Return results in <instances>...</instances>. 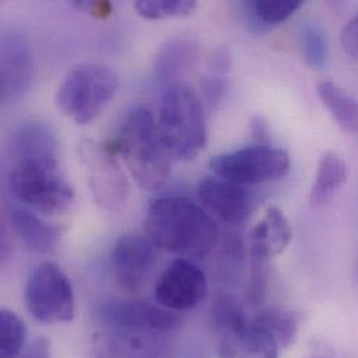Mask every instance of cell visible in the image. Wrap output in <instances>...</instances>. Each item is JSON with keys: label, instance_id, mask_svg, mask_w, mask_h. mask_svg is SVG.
<instances>
[{"label": "cell", "instance_id": "d6986e66", "mask_svg": "<svg viewBox=\"0 0 358 358\" xmlns=\"http://www.w3.org/2000/svg\"><path fill=\"white\" fill-rule=\"evenodd\" d=\"M349 178V169L342 157L335 152H327L321 157L317 175L310 192L313 208L327 206L345 185Z\"/></svg>", "mask_w": 358, "mask_h": 358}, {"label": "cell", "instance_id": "9a60e30c", "mask_svg": "<svg viewBox=\"0 0 358 358\" xmlns=\"http://www.w3.org/2000/svg\"><path fill=\"white\" fill-rule=\"evenodd\" d=\"M293 238V230L283 212L271 206L251 231V259L268 262L282 254Z\"/></svg>", "mask_w": 358, "mask_h": 358}, {"label": "cell", "instance_id": "277c9868", "mask_svg": "<svg viewBox=\"0 0 358 358\" xmlns=\"http://www.w3.org/2000/svg\"><path fill=\"white\" fill-rule=\"evenodd\" d=\"M212 321L217 334L219 358H279L276 341L248 317L241 304L229 293H216Z\"/></svg>", "mask_w": 358, "mask_h": 358}, {"label": "cell", "instance_id": "7c38bea8", "mask_svg": "<svg viewBox=\"0 0 358 358\" xmlns=\"http://www.w3.org/2000/svg\"><path fill=\"white\" fill-rule=\"evenodd\" d=\"M34 78V53L27 36L15 29L0 39V101L13 105L29 91Z\"/></svg>", "mask_w": 358, "mask_h": 358}, {"label": "cell", "instance_id": "4dcf8cb0", "mask_svg": "<svg viewBox=\"0 0 358 358\" xmlns=\"http://www.w3.org/2000/svg\"><path fill=\"white\" fill-rule=\"evenodd\" d=\"M15 358H52L50 352V343L45 338H36L29 343L28 348L24 349V352Z\"/></svg>", "mask_w": 358, "mask_h": 358}, {"label": "cell", "instance_id": "d4e9b609", "mask_svg": "<svg viewBox=\"0 0 358 358\" xmlns=\"http://www.w3.org/2000/svg\"><path fill=\"white\" fill-rule=\"evenodd\" d=\"M196 7L194 0H138L137 13L147 20H168L189 15Z\"/></svg>", "mask_w": 358, "mask_h": 358}, {"label": "cell", "instance_id": "7a4b0ae2", "mask_svg": "<svg viewBox=\"0 0 358 358\" xmlns=\"http://www.w3.org/2000/svg\"><path fill=\"white\" fill-rule=\"evenodd\" d=\"M120 154L130 175L145 191L162 188L171 178V157L159 138L154 115L147 108L130 110L110 144Z\"/></svg>", "mask_w": 358, "mask_h": 358}, {"label": "cell", "instance_id": "2e32d148", "mask_svg": "<svg viewBox=\"0 0 358 358\" xmlns=\"http://www.w3.org/2000/svg\"><path fill=\"white\" fill-rule=\"evenodd\" d=\"M199 56V45L188 38H172L157 52L154 74L166 88L180 84L181 78L194 69Z\"/></svg>", "mask_w": 358, "mask_h": 358}, {"label": "cell", "instance_id": "4fadbf2b", "mask_svg": "<svg viewBox=\"0 0 358 358\" xmlns=\"http://www.w3.org/2000/svg\"><path fill=\"white\" fill-rule=\"evenodd\" d=\"M110 262L119 286L130 293H138L157 264L155 245L148 237L133 233L123 234L112 248Z\"/></svg>", "mask_w": 358, "mask_h": 358}, {"label": "cell", "instance_id": "83f0119b", "mask_svg": "<svg viewBox=\"0 0 358 358\" xmlns=\"http://www.w3.org/2000/svg\"><path fill=\"white\" fill-rule=\"evenodd\" d=\"M206 64H208V69H209L210 74L223 77L230 71V69L233 66L231 53L226 48L215 49V50L210 52Z\"/></svg>", "mask_w": 358, "mask_h": 358}, {"label": "cell", "instance_id": "d6a6232c", "mask_svg": "<svg viewBox=\"0 0 358 358\" xmlns=\"http://www.w3.org/2000/svg\"><path fill=\"white\" fill-rule=\"evenodd\" d=\"M308 358H328V357H324V356H311V357Z\"/></svg>", "mask_w": 358, "mask_h": 358}, {"label": "cell", "instance_id": "ffe728a7", "mask_svg": "<svg viewBox=\"0 0 358 358\" xmlns=\"http://www.w3.org/2000/svg\"><path fill=\"white\" fill-rule=\"evenodd\" d=\"M317 95L343 131L357 133L358 101L355 96L329 80L318 83Z\"/></svg>", "mask_w": 358, "mask_h": 358}, {"label": "cell", "instance_id": "52a82bcc", "mask_svg": "<svg viewBox=\"0 0 358 358\" xmlns=\"http://www.w3.org/2000/svg\"><path fill=\"white\" fill-rule=\"evenodd\" d=\"M24 301L34 320L45 325L67 324L76 315V297L70 278L52 261L36 265L25 283Z\"/></svg>", "mask_w": 358, "mask_h": 358}, {"label": "cell", "instance_id": "1f68e13d", "mask_svg": "<svg viewBox=\"0 0 358 358\" xmlns=\"http://www.w3.org/2000/svg\"><path fill=\"white\" fill-rule=\"evenodd\" d=\"M71 4L80 10L88 11L90 14H92L98 18L110 15L112 8H113L109 1H73Z\"/></svg>", "mask_w": 358, "mask_h": 358}, {"label": "cell", "instance_id": "9c48e42d", "mask_svg": "<svg viewBox=\"0 0 358 358\" xmlns=\"http://www.w3.org/2000/svg\"><path fill=\"white\" fill-rule=\"evenodd\" d=\"M78 155L95 202L109 212L123 210L130 196V181L116 158L113 147L84 140L78 145Z\"/></svg>", "mask_w": 358, "mask_h": 358}, {"label": "cell", "instance_id": "8fae6325", "mask_svg": "<svg viewBox=\"0 0 358 358\" xmlns=\"http://www.w3.org/2000/svg\"><path fill=\"white\" fill-rule=\"evenodd\" d=\"M208 294L203 271L191 259L173 261L159 276L154 287L155 301L175 313L198 307Z\"/></svg>", "mask_w": 358, "mask_h": 358}, {"label": "cell", "instance_id": "5b68a950", "mask_svg": "<svg viewBox=\"0 0 358 358\" xmlns=\"http://www.w3.org/2000/svg\"><path fill=\"white\" fill-rule=\"evenodd\" d=\"M119 90L117 73L103 63H83L71 69L56 92V105L77 124L99 117Z\"/></svg>", "mask_w": 358, "mask_h": 358}, {"label": "cell", "instance_id": "f1b7e54d", "mask_svg": "<svg viewBox=\"0 0 358 358\" xmlns=\"http://www.w3.org/2000/svg\"><path fill=\"white\" fill-rule=\"evenodd\" d=\"M341 42L346 55L358 62V13L345 25Z\"/></svg>", "mask_w": 358, "mask_h": 358}, {"label": "cell", "instance_id": "f546056e", "mask_svg": "<svg viewBox=\"0 0 358 358\" xmlns=\"http://www.w3.org/2000/svg\"><path fill=\"white\" fill-rule=\"evenodd\" d=\"M250 136L255 145H269V127L262 116H254L250 122Z\"/></svg>", "mask_w": 358, "mask_h": 358}, {"label": "cell", "instance_id": "44dd1931", "mask_svg": "<svg viewBox=\"0 0 358 358\" xmlns=\"http://www.w3.org/2000/svg\"><path fill=\"white\" fill-rule=\"evenodd\" d=\"M248 22L255 31H265L290 18L301 6L299 0H252L243 4Z\"/></svg>", "mask_w": 358, "mask_h": 358}, {"label": "cell", "instance_id": "6da1fadb", "mask_svg": "<svg viewBox=\"0 0 358 358\" xmlns=\"http://www.w3.org/2000/svg\"><path fill=\"white\" fill-rule=\"evenodd\" d=\"M145 233L157 248L184 259L205 258L219 240L215 219L181 196H162L148 206Z\"/></svg>", "mask_w": 358, "mask_h": 358}, {"label": "cell", "instance_id": "603a6c76", "mask_svg": "<svg viewBox=\"0 0 358 358\" xmlns=\"http://www.w3.org/2000/svg\"><path fill=\"white\" fill-rule=\"evenodd\" d=\"M27 342V328L22 320L13 311H0V357H18Z\"/></svg>", "mask_w": 358, "mask_h": 358}, {"label": "cell", "instance_id": "ac0fdd59", "mask_svg": "<svg viewBox=\"0 0 358 358\" xmlns=\"http://www.w3.org/2000/svg\"><path fill=\"white\" fill-rule=\"evenodd\" d=\"M15 161L59 164V144L48 123L27 122L14 137Z\"/></svg>", "mask_w": 358, "mask_h": 358}, {"label": "cell", "instance_id": "e0dca14e", "mask_svg": "<svg viewBox=\"0 0 358 358\" xmlns=\"http://www.w3.org/2000/svg\"><path fill=\"white\" fill-rule=\"evenodd\" d=\"M10 222L15 236L34 254L52 252L63 236L60 226L45 222L28 208H13Z\"/></svg>", "mask_w": 358, "mask_h": 358}, {"label": "cell", "instance_id": "3957f363", "mask_svg": "<svg viewBox=\"0 0 358 358\" xmlns=\"http://www.w3.org/2000/svg\"><path fill=\"white\" fill-rule=\"evenodd\" d=\"M157 126L171 159L191 161L206 145L205 106L201 96L185 83L165 90Z\"/></svg>", "mask_w": 358, "mask_h": 358}, {"label": "cell", "instance_id": "836d02e7", "mask_svg": "<svg viewBox=\"0 0 358 358\" xmlns=\"http://www.w3.org/2000/svg\"><path fill=\"white\" fill-rule=\"evenodd\" d=\"M357 279H358V259H357Z\"/></svg>", "mask_w": 358, "mask_h": 358}, {"label": "cell", "instance_id": "7402d4cb", "mask_svg": "<svg viewBox=\"0 0 358 358\" xmlns=\"http://www.w3.org/2000/svg\"><path fill=\"white\" fill-rule=\"evenodd\" d=\"M252 320L276 341L280 349H287L293 345L299 335V317L289 310L278 307L265 308L257 313Z\"/></svg>", "mask_w": 358, "mask_h": 358}, {"label": "cell", "instance_id": "cb8c5ba5", "mask_svg": "<svg viewBox=\"0 0 358 358\" xmlns=\"http://www.w3.org/2000/svg\"><path fill=\"white\" fill-rule=\"evenodd\" d=\"M300 48L306 63L311 69H322L328 60V39L325 32L313 22L300 29Z\"/></svg>", "mask_w": 358, "mask_h": 358}, {"label": "cell", "instance_id": "ba28073f", "mask_svg": "<svg viewBox=\"0 0 358 358\" xmlns=\"http://www.w3.org/2000/svg\"><path fill=\"white\" fill-rule=\"evenodd\" d=\"M209 168L217 178L240 185H258L283 179L290 169V158L280 148L254 144L213 157Z\"/></svg>", "mask_w": 358, "mask_h": 358}, {"label": "cell", "instance_id": "8992f818", "mask_svg": "<svg viewBox=\"0 0 358 358\" xmlns=\"http://www.w3.org/2000/svg\"><path fill=\"white\" fill-rule=\"evenodd\" d=\"M8 185L25 208L46 216L64 215L74 203V189L62 175L59 164L15 161Z\"/></svg>", "mask_w": 358, "mask_h": 358}, {"label": "cell", "instance_id": "484cf974", "mask_svg": "<svg viewBox=\"0 0 358 358\" xmlns=\"http://www.w3.org/2000/svg\"><path fill=\"white\" fill-rule=\"evenodd\" d=\"M227 80L220 77V76H213L209 74L201 80V94H202V103L206 106L209 110L217 109L226 94H227Z\"/></svg>", "mask_w": 358, "mask_h": 358}, {"label": "cell", "instance_id": "5bb4252c", "mask_svg": "<svg viewBox=\"0 0 358 358\" xmlns=\"http://www.w3.org/2000/svg\"><path fill=\"white\" fill-rule=\"evenodd\" d=\"M196 194L201 206L227 224L245 222L254 209V195L245 185L217 176L201 180Z\"/></svg>", "mask_w": 358, "mask_h": 358}, {"label": "cell", "instance_id": "4316f807", "mask_svg": "<svg viewBox=\"0 0 358 358\" xmlns=\"http://www.w3.org/2000/svg\"><path fill=\"white\" fill-rule=\"evenodd\" d=\"M268 292V262L251 259V273L248 282V301L252 306L261 304Z\"/></svg>", "mask_w": 358, "mask_h": 358}, {"label": "cell", "instance_id": "30bf717a", "mask_svg": "<svg viewBox=\"0 0 358 358\" xmlns=\"http://www.w3.org/2000/svg\"><path fill=\"white\" fill-rule=\"evenodd\" d=\"M99 321L110 331L155 336L179 329L182 320L175 311L141 300H113L101 306Z\"/></svg>", "mask_w": 358, "mask_h": 358}]
</instances>
